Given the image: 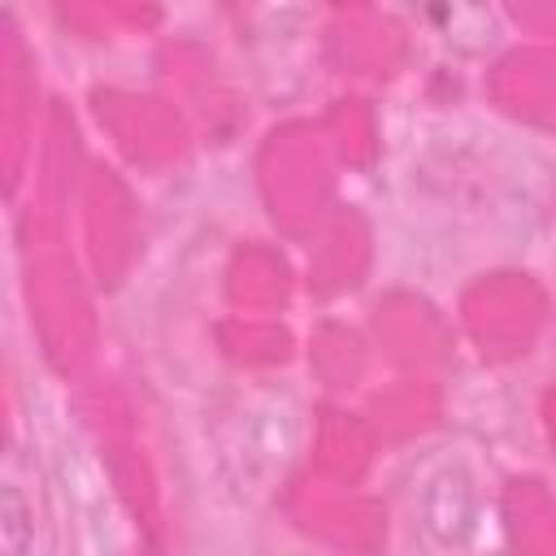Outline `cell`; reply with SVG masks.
<instances>
[{
  "mask_svg": "<svg viewBox=\"0 0 556 556\" xmlns=\"http://www.w3.org/2000/svg\"><path fill=\"white\" fill-rule=\"evenodd\" d=\"M4 552L22 556V500L13 486L4 491Z\"/></svg>",
  "mask_w": 556,
  "mask_h": 556,
  "instance_id": "6da1fadb",
  "label": "cell"
}]
</instances>
